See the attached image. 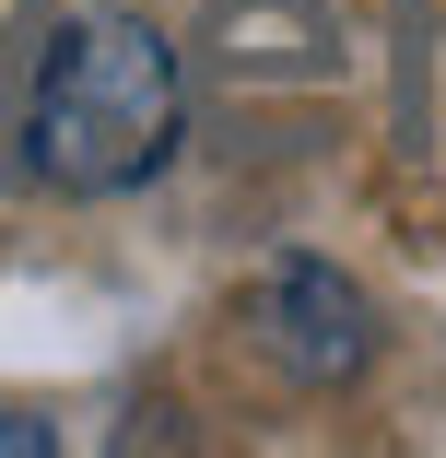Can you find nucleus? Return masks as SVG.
I'll return each instance as SVG.
<instances>
[{"label":"nucleus","instance_id":"f03ea898","mask_svg":"<svg viewBox=\"0 0 446 458\" xmlns=\"http://www.w3.org/2000/svg\"><path fill=\"white\" fill-rule=\"evenodd\" d=\"M247 341L282 364L294 388H352L376 364V306H365V283L352 270H329V259H271L247 283Z\"/></svg>","mask_w":446,"mask_h":458},{"label":"nucleus","instance_id":"f257e3e1","mask_svg":"<svg viewBox=\"0 0 446 458\" xmlns=\"http://www.w3.org/2000/svg\"><path fill=\"white\" fill-rule=\"evenodd\" d=\"M189 95H176V47L141 13H82L36 59V106H24V165L59 200H118L141 176H164Z\"/></svg>","mask_w":446,"mask_h":458},{"label":"nucleus","instance_id":"7ed1b4c3","mask_svg":"<svg viewBox=\"0 0 446 458\" xmlns=\"http://www.w3.org/2000/svg\"><path fill=\"white\" fill-rule=\"evenodd\" d=\"M47 446H59V435H47L36 411H0V458H47Z\"/></svg>","mask_w":446,"mask_h":458}]
</instances>
